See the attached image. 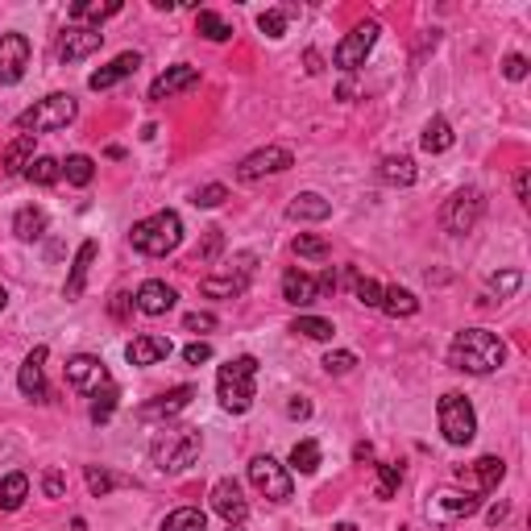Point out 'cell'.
<instances>
[{
	"label": "cell",
	"mask_w": 531,
	"mask_h": 531,
	"mask_svg": "<svg viewBox=\"0 0 531 531\" xmlns=\"http://www.w3.org/2000/svg\"><path fill=\"white\" fill-rule=\"evenodd\" d=\"M506 361V345L486 328H465L452 336L449 345V366L465 369V374H494Z\"/></svg>",
	"instance_id": "1"
},
{
	"label": "cell",
	"mask_w": 531,
	"mask_h": 531,
	"mask_svg": "<svg viewBox=\"0 0 531 531\" xmlns=\"http://www.w3.org/2000/svg\"><path fill=\"white\" fill-rule=\"evenodd\" d=\"M217 395L220 407L233 415H245L258 395V357H233L228 366H220L217 374Z\"/></svg>",
	"instance_id": "2"
},
{
	"label": "cell",
	"mask_w": 531,
	"mask_h": 531,
	"mask_svg": "<svg viewBox=\"0 0 531 531\" xmlns=\"http://www.w3.org/2000/svg\"><path fill=\"white\" fill-rule=\"evenodd\" d=\"M129 241H133V250L145 253V258H166V253H175V250H179V241H183L179 212L166 207V212H154V217L137 220L133 233H129Z\"/></svg>",
	"instance_id": "3"
},
{
	"label": "cell",
	"mask_w": 531,
	"mask_h": 531,
	"mask_svg": "<svg viewBox=\"0 0 531 531\" xmlns=\"http://www.w3.org/2000/svg\"><path fill=\"white\" fill-rule=\"evenodd\" d=\"M199 449H204L199 428H163L150 444V457L163 473H179V469H187L199 457Z\"/></svg>",
	"instance_id": "4"
},
{
	"label": "cell",
	"mask_w": 531,
	"mask_h": 531,
	"mask_svg": "<svg viewBox=\"0 0 531 531\" xmlns=\"http://www.w3.org/2000/svg\"><path fill=\"white\" fill-rule=\"evenodd\" d=\"M75 96H67V91H55V96H46L37 100L34 109H26L17 117V129L21 133H55V129H67L75 121Z\"/></svg>",
	"instance_id": "5"
},
{
	"label": "cell",
	"mask_w": 531,
	"mask_h": 531,
	"mask_svg": "<svg viewBox=\"0 0 531 531\" xmlns=\"http://www.w3.org/2000/svg\"><path fill=\"white\" fill-rule=\"evenodd\" d=\"M482 212H486V196H482L477 187H461V191H452V196L444 199L441 228H444V233H452V237H465V233H473V225L482 220Z\"/></svg>",
	"instance_id": "6"
},
{
	"label": "cell",
	"mask_w": 531,
	"mask_h": 531,
	"mask_svg": "<svg viewBox=\"0 0 531 531\" xmlns=\"http://www.w3.org/2000/svg\"><path fill=\"white\" fill-rule=\"evenodd\" d=\"M436 415H441V432L449 444H469L477 436V415H473V403H469L465 395H457V390H449V395L441 398V407H436Z\"/></svg>",
	"instance_id": "7"
},
{
	"label": "cell",
	"mask_w": 531,
	"mask_h": 531,
	"mask_svg": "<svg viewBox=\"0 0 531 531\" xmlns=\"http://www.w3.org/2000/svg\"><path fill=\"white\" fill-rule=\"evenodd\" d=\"M477 506H482V498L477 494H461V490H436L428 503H423V515L432 523H441V527H452V523H465L469 515H477Z\"/></svg>",
	"instance_id": "8"
},
{
	"label": "cell",
	"mask_w": 531,
	"mask_h": 531,
	"mask_svg": "<svg viewBox=\"0 0 531 531\" xmlns=\"http://www.w3.org/2000/svg\"><path fill=\"white\" fill-rule=\"evenodd\" d=\"M250 482H253V490H261L271 503H287V498L295 494V482H291L287 465H279L274 457H253L250 461Z\"/></svg>",
	"instance_id": "9"
},
{
	"label": "cell",
	"mask_w": 531,
	"mask_h": 531,
	"mask_svg": "<svg viewBox=\"0 0 531 531\" xmlns=\"http://www.w3.org/2000/svg\"><path fill=\"white\" fill-rule=\"evenodd\" d=\"M378 34H382L378 21H361V26H353V34H345V42L333 50V63L341 67V71H357V67H366Z\"/></svg>",
	"instance_id": "10"
},
{
	"label": "cell",
	"mask_w": 531,
	"mask_h": 531,
	"mask_svg": "<svg viewBox=\"0 0 531 531\" xmlns=\"http://www.w3.org/2000/svg\"><path fill=\"white\" fill-rule=\"evenodd\" d=\"M295 166V154L282 150V145H261V150H253L250 158H241V166H237V179L241 183H253V179H266V175H282Z\"/></svg>",
	"instance_id": "11"
},
{
	"label": "cell",
	"mask_w": 531,
	"mask_h": 531,
	"mask_svg": "<svg viewBox=\"0 0 531 531\" xmlns=\"http://www.w3.org/2000/svg\"><path fill=\"white\" fill-rule=\"evenodd\" d=\"M241 266H228V274H207L204 282H199V291H204L207 299H237L245 295V287H250V274H253V253H241Z\"/></svg>",
	"instance_id": "12"
},
{
	"label": "cell",
	"mask_w": 531,
	"mask_h": 531,
	"mask_svg": "<svg viewBox=\"0 0 531 531\" xmlns=\"http://www.w3.org/2000/svg\"><path fill=\"white\" fill-rule=\"evenodd\" d=\"M67 382H71V390H80V395H96L100 387H109V369H104L100 357L80 353V357L67 361Z\"/></svg>",
	"instance_id": "13"
},
{
	"label": "cell",
	"mask_w": 531,
	"mask_h": 531,
	"mask_svg": "<svg viewBox=\"0 0 531 531\" xmlns=\"http://www.w3.org/2000/svg\"><path fill=\"white\" fill-rule=\"evenodd\" d=\"M29 67V37L0 34V83H21Z\"/></svg>",
	"instance_id": "14"
},
{
	"label": "cell",
	"mask_w": 531,
	"mask_h": 531,
	"mask_svg": "<svg viewBox=\"0 0 531 531\" xmlns=\"http://www.w3.org/2000/svg\"><path fill=\"white\" fill-rule=\"evenodd\" d=\"M100 46H104V34L96 26H71L63 34V42H58V58L63 63H80V58L96 55Z\"/></svg>",
	"instance_id": "15"
},
{
	"label": "cell",
	"mask_w": 531,
	"mask_h": 531,
	"mask_svg": "<svg viewBox=\"0 0 531 531\" xmlns=\"http://www.w3.org/2000/svg\"><path fill=\"white\" fill-rule=\"evenodd\" d=\"M212 511H217L225 523H245L250 503L241 498V486H237L233 477H220L217 486H212Z\"/></svg>",
	"instance_id": "16"
},
{
	"label": "cell",
	"mask_w": 531,
	"mask_h": 531,
	"mask_svg": "<svg viewBox=\"0 0 531 531\" xmlns=\"http://www.w3.org/2000/svg\"><path fill=\"white\" fill-rule=\"evenodd\" d=\"M191 398H196V387H175V390H166V395H158V398H150V403L137 407V419H145V423L171 419V415H179Z\"/></svg>",
	"instance_id": "17"
},
{
	"label": "cell",
	"mask_w": 531,
	"mask_h": 531,
	"mask_svg": "<svg viewBox=\"0 0 531 531\" xmlns=\"http://www.w3.org/2000/svg\"><path fill=\"white\" fill-rule=\"evenodd\" d=\"M46 357H50V349L37 345V349L26 357V366H21L17 387H21V395H26V398H46V395H50V390H46Z\"/></svg>",
	"instance_id": "18"
},
{
	"label": "cell",
	"mask_w": 531,
	"mask_h": 531,
	"mask_svg": "<svg viewBox=\"0 0 531 531\" xmlns=\"http://www.w3.org/2000/svg\"><path fill=\"white\" fill-rule=\"evenodd\" d=\"M196 83H199V71H196V67H187V63L166 67V71L150 83V100H171V96H179V91L196 88Z\"/></svg>",
	"instance_id": "19"
},
{
	"label": "cell",
	"mask_w": 531,
	"mask_h": 531,
	"mask_svg": "<svg viewBox=\"0 0 531 531\" xmlns=\"http://www.w3.org/2000/svg\"><path fill=\"white\" fill-rule=\"evenodd\" d=\"M171 353H175V345L166 341V336L145 333V336H133V341H129L125 357H129V366H158V361H166Z\"/></svg>",
	"instance_id": "20"
},
{
	"label": "cell",
	"mask_w": 531,
	"mask_h": 531,
	"mask_svg": "<svg viewBox=\"0 0 531 531\" xmlns=\"http://www.w3.org/2000/svg\"><path fill=\"white\" fill-rule=\"evenodd\" d=\"M137 67H142V55H137V50H125V55H117L109 67L91 71V75H88V88H91V91H104V88H112V83L129 80V75H133Z\"/></svg>",
	"instance_id": "21"
},
{
	"label": "cell",
	"mask_w": 531,
	"mask_h": 531,
	"mask_svg": "<svg viewBox=\"0 0 531 531\" xmlns=\"http://www.w3.org/2000/svg\"><path fill=\"white\" fill-rule=\"evenodd\" d=\"M175 287H166L163 279H150V282H142L137 287V312H145V315H166L175 307Z\"/></svg>",
	"instance_id": "22"
},
{
	"label": "cell",
	"mask_w": 531,
	"mask_h": 531,
	"mask_svg": "<svg viewBox=\"0 0 531 531\" xmlns=\"http://www.w3.org/2000/svg\"><path fill=\"white\" fill-rule=\"evenodd\" d=\"M96 253H100L96 241H83V245H80V253H75V261H71V274H67V282H63V295H67V299H80V295H83Z\"/></svg>",
	"instance_id": "23"
},
{
	"label": "cell",
	"mask_w": 531,
	"mask_h": 531,
	"mask_svg": "<svg viewBox=\"0 0 531 531\" xmlns=\"http://www.w3.org/2000/svg\"><path fill=\"white\" fill-rule=\"evenodd\" d=\"M282 299H287L291 307H312L315 299H320V287H315L312 274L287 271V274H282Z\"/></svg>",
	"instance_id": "24"
},
{
	"label": "cell",
	"mask_w": 531,
	"mask_h": 531,
	"mask_svg": "<svg viewBox=\"0 0 531 531\" xmlns=\"http://www.w3.org/2000/svg\"><path fill=\"white\" fill-rule=\"evenodd\" d=\"M333 217V204L324 196H315V191H303L287 204V220H328Z\"/></svg>",
	"instance_id": "25"
},
{
	"label": "cell",
	"mask_w": 531,
	"mask_h": 531,
	"mask_svg": "<svg viewBox=\"0 0 531 531\" xmlns=\"http://www.w3.org/2000/svg\"><path fill=\"white\" fill-rule=\"evenodd\" d=\"M378 179L390 183V187H411V183H415V163L407 158V154H390V158H382Z\"/></svg>",
	"instance_id": "26"
},
{
	"label": "cell",
	"mask_w": 531,
	"mask_h": 531,
	"mask_svg": "<svg viewBox=\"0 0 531 531\" xmlns=\"http://www.w3.org/2000/svg\"><path fill=\"white\" fill-rule=\"evenodd\" d=\"M503 477H506V465L498 457H477L473 465H469V482H473L477 490H498Z\"/></svg>",
	"instance_id": "27"
},
{
	"label": "cell",
	"mask_w": 531,
	"mask_h": 531,
	"mask_svg": "<svg viewBox=\"0 0 531 531\" xmlns=\"http://www.w3.org/2000/svg\"><path fill=\"white\" fill-rule=\"evenodd\" d=\"M13 233H17V241H37V237L46 233V212L34 204L17 207V217H13Z\"/></svg>",
	"instance_id": "28"
},
{
	"label": "cell",
	"mask_w": 531,
	"mask_h": 531,
	"mask_svg": "<svg viewBox=\"0 0 531 531\" xmlns=\"http://www.w3.org/2000/svg\"><path fill=\"white\" fill-rule=\"evenodd\" d=\"M378 307L390 315V320H398V315L407 320V315L419 312V299H415L407 287H382V303Z\"/></svg>",
	"instance_id": "29"
},
{
	"label": "cell",
	"mask_w": 531,
	"mask_h": 531,
	"mask_svg": "<svg viewBox=\"0 0 531 531\" xmlns=\"http://www.w3.org/2000/svg\"><path fill=\"white\" fill-rule=\"evenodd\" d=\"M452 142H457V137H452V125H449L444 117H432L428 125H423L419 145H423L428 154H444V150H452Z\"/></svg>",
	"instance_id": "30"
},
{
	"label": "cell",
	"mask_w": 531,
	"mask_h": 531,
	"mask_svg": "<svg viewBox=\"0 0 531 531\" xmlns=\"http://www.w3.org/2000/svg\"><path fill=\"white\" fill-rule=\"evenodd\" d=\"M29 163H34V133L13 137L9 150H5V171H9V175H26Z\"/></svg>",
	"instance_id": "31"
},
{
	"label": "cell",
	"mask_w": 531,
	"mask_h": 531,
	"mask_svg": "<svg viewBox=\"0 0 531 531\" xmlns=\"http://www.w3.org/2000/svg\"><path fill=\"white\" fill-rule=\"evenodd\" d=\"M29 498V477L26 473H5L0 477V511H17Z\"/></svg>",
	"instance_id": "32"
},
{
	"label": "cell",
	"mask_w": 531,
	"mask_h": 531,
	"mask_svg": "<svg viewBox=\"0 0 531 531\" xmlns=\"http://www.w3.org/2000/svg\"><path fill=\"white\" fill-rule=\"evenodd\" d=\"M163 531H207V515L199 506H179L163 519Z\"/></svg>",
	"instance_id": "33"
},
{
	"label": "cell",
	"mask_w": 531,
	"mask_h": 531,
	"mask_svg": "<svg viewBox=\"0 0 531 531\" xmlns=\"http://www.w3.org/2000/svg\"><path fill=\"white\" fill-rule=\"evenodd\" d=\"M196 29L207 37V42H228V37H233V26H228L220 13H212V9H199L196 13Z\"/></svg>",
	"instance_id": "34"
},
{
	"label": "cell",
	"mask_w": 531,
	"mask_h": 531,
	"mask_svg": "<svg viewBox=\"0 0 531 531\" xmlns=\"http://www.w3.org/2000/svg\"><path fill=\"white\" fill-rule=\"evenodd\" d=\"M26 179L37 183V187H55V183L63 179V163H58V158H34V163L26 166Z\"/></svg>",
	"instance_id": "35"
},
{
	"label": "cell",
	"mask_w": 531,
	"mask_h": 531,
	"mask_svg": "<svg viewBox=\"0 0 531 531\" xmlns=\"http://www.w3.org/2000/svg\"><path fill=\"white\" fill-rule=\"evenodd\" d=\"M63 175H67L71 187H88V183L96 179V163H91L88 154H71V158L63 163Z\"/></svg>",
	"instance_id": "36"
},
{
	"label": "cell",
	"mask_w": 531,
	"mask_h": 531,
	"mask_svg": "<svg viewBox=\"0 0 531 531\" xmlns=\"http://www.w3.org/2000/svg\"><path fill=\"white\" fill-rule=\"evenodd\" d=\"M117 398H121V390L112 387V382H109V387H100L96 395H91V411H88L91 423H109L112 411H117Z\"/></svg>",
	"instance_id": "37"
},
{
	"label": "cell",
	"mask_w": 531,
	"mask_h": 531,
	"mask_svg": "<svg viewBox=\"0 0 531 531\" xmlns=\"http://www.w3.org/2000/svg\"><path fill=\"white\" fill-rule=\"evenodd\" d=\"M291 333L307 336V341H333V320H320V315H299L295 324H291Z\"/></svg>",
	"instance_id": "38"
},
{
	"label": "cell",
	"mask_w": 531,
	"mask_h": 531,
	"mask_svg": "<svg viewBox=\"0 0 531 531\" xmlns=\"http://www.w3.org/2000/svg\"><path fill=\"white\" fill-rule=\"evenodd\" d=\"M117 13H121V5H117V0H112V5H88V0L71 5V21H96V29H100V21L117 17Z\"/></svg>",
	"instance_id": "39"
},
{
	"label": "cell",
	"mask_w": 531,
	"mask_h": 531,
	"mask_svg": "<svg viewBox=\"0 0 531 531\" xmlns=\"http://www.w3.org/2000/svg\"><path fill=\"white\" fill-rule=\"evenodd\" d=\"M291 469H299V473H315V469H320V444L299 441L295 449H291Z\"/></svg>",
	"instance_id": "40"
},
{
	"label": "cell",
	"mask_w": 531,
	"mask_h": 531,
	"mask_svg": "<svg viewBox=\"0 0 531 531\" xmlns=\"http://www.w3.org/2000/svg\"><path fill=\"white\" fill-rule=\"evenodd\" d=\"M295 253H299V258L320 261V258H328V241H324V237H315V233H299L295 237Z\"/></svg>",
	"instance_id": "41"
},
{
	"label": "cell",
	"mask_w": 531,
	"mask_h": 531,
	"mask_svg": "<svg viewBox=\"0 0 531 531\" xmlns=\"http://www.w3.org/2000/svg\"><path fill=\"white\" fill-rule=\"evenodd\" d=\"M258 29L266 37H282V34H287V9H266L258 17Z\"/></svg>",
	"instance_id": "42"
},
{
	"label": "cell",
	"mask_w": 531,
	"mask_h": 531,
	"mask_svg": "<svg viewBox=\"0 0 531 531\" xmlns=\"http://www.w3.org/2000/svg\"><path fill=\"white\" fill-rule=\"evenodd\" d=\"M225 199H228V187H225V183H207V187L196 191V199H191V204H196V207H220Z\"/></svg>",
	"instance_id": "43"
},
{
	"label": "cell",
	"mask_w": 531,
	"mask_h": 531,
	"mask_svg": "<svg viewBox=\"0 0 531 531\" xmlns=\"http://www.w3.org/2000/svg\"><path fill=\"white\" fill-rule=\"evenodd\" d=\"M403 482V465H378V498H390Z\"/></svg>",
	"instance_id": "44"
},
{
	"label": "cell",
	"mask_w": 531,
	"mask_h": 531,
	"mask_svg": "<svg viewBox=\"0 0 531 531\" xmlns=\"http://www.w3.org/2000/svg\"><path fill=\"white\" fill-rule=\"evenodd\" d=\"M112 486H117V477H112L109 469H96V465L88 469V490H91V494H96V498L112 494Z\"/></svg>",
	"instance_id": "45"
},
{
	"label": "cell",
	"mask_w": 531,
	"mask_h": 531,
	"mask_svg": "<svg viewBox=\"0 0 531 531\" xmlns=\"http://www.w3.org/2000/svg\"><path fill=\"white\" fill-rule=\"evenodd\" d=\"M353 291H357V303H366V307H378L382 303V287L374 279H353Z\"/></svg>",
	"instance_id": "46"
},
{
	"label": "cell",
	"mask_w": 531,
	"mask_h": 531,
	"mask_svg": "<svg viewBox=\"0 0 531 531\" xmlns=\"http://www.w3.org/2000/svg\"><path fill=\"white\" fill-rule=\"evenodd\" d=\"M490 287H494L498 291V295H515V291H519L523 287V274L519 271H503V274H490Z\"/></svg>",
	"instance_id": "47"
},
{
	"label": "cell",
	"mask_w": 531,
	"mask_h": 531,
	"mask_svg": "<svg viewBox=\"0 0 531 531\" xmlns=\"http://www.w3.org/2000/svg\"><path fill=\"white\" fill-rule=\"evenodd\" d=\"M220 245H225V233H220V228H207L204 245L196 250V261H212V258L220 253Z\"/></svg>",
	"instance_id": "48"
},
{
	"label": "cell",
	"mask_w": 531,
	"mask_h": 531,
	"mask_svg": "<svg viewBox=\"0 0 531 531\" xmlns=\"http://www.w3.org/2000/svg\"><path fill=\"white\" fill-rule=\"evenodd\" d=\"M183 328H187V333H212V328H217V315L212 312H187L183 315Z\"/></svg>",
	"instance_id": "49"
},
{
	"label": "cell",
	"mask_w": 531,
	"mask_h": 531,
	"mask_svg": "<svg viewBox=\"0 0 531 531\" xmlns=\"http://www.w3.org/2000/svg\"><path fill=\"white\" fill-rule=\"evenodd\" d=\"M353 366H357V357H353L349 349H336V353H328V357H324V369H328V374H349Z\"/></svg>",
	"instance_id": "50"
},
{
	"label": "cell",
	"mask_w": 531,
	"mask_h": 531,
	"mask_svg": "<svg viewBox=\"0 0 531 531\" xmlns=\"http://www.w3.org/2000/svg\"><path fill=\"white\" fill-rule=\"evenodd\" d=\"M183 361H187V366H204V361H212V345H207V341H191L187 349H183Z\"/></svg>",
	"instance_id": "51"
},
{
	"label": "cell",
	"mask_w": 531,
	"mask_h": 531,
	"mask_svg": "<svg viewBox=\"0 0 531 531\" xmlns=\"http://www.w3.org/2000/svg\"><path fill=\"white\" fill-rule=\"evenodd\" d=\"M503 75H506V80H515V83H519V80H527V58H523V55H506Z\"/></svg>",
	"instance_id": "52"
},
{
	"label": "cell",
	"mask_w": 531,
	"mask_h": 531,
	"mask_svg": "<svg viewBox=\"0 0 531 531\" xmlns=\"http://www.w3.org/2000/svg\"><path fill=\"white\" fill-rule=\"evenodd\" d=\"M42 490H46V498H63V490H67V477L58 473V469H50V473L42 477Z\"/></svg>",
	"instance_id": "53"
},
{
	"label": "cell",
	"mask_w": 531,
	"mask_h": 531,
	"mask_svg": "<svg viewBox=\"0 0 531 531\" xmlns=\"http://www.w3.org/2000/svg\"><path fill=\"white\" fill-rule=\"evenodd\" d=\"M287 415H291V419H312V403H307V398H291Z\"/></svg>",
	"instance_id": "54"
},
{
	"label": "cell",
	"mask_w": 531,
	"mask_h": 531,
	"mask_svg": "<svg viewBox=\"0 0 531 531\" xmlns=\"http://www.w3.org/2000/svg\"><path fill=\"white\" fill-rule=\"evenodd\" d=\"M527 191H531V175L519 171V179H515V196H519V204H527Z\"/></svg>",
	"instance_id": "55"
},
{
	"label": "cell",
	"mask_w": 531,
	"mask_h": 531,
	"mask_svg": "<svg viewBox=\"0 0 531 531\" xmlns=\"http://www.w3.org/2000/svg\"><path fill=\"white\" fill-rule=\"evenodd\" d=\"M486 519H490V523H494V527H498V523H503V519H506V503L490 506V515H486Z\"/></svg>",
	"instance_id": "56"
},
{
	"label": "cell",
	"mask_w": 531,
	"mask_h": 531,
	"mask_svg": "<svg viewBox=\"0 0 531 531\" xmlns=\"http://www.w3.org/2000/svg\"><path fill=\"white\" fill-rule=\"evenodd\" d=\"M353 457H357V461H369V457H374V449H369V444H357V449H353Z\"/></svg>",
	"instance_id": "57"
},
{
	"label": "cell",
	"mask_w": 531,
	"mask_h": 531,
	"mask_svg": "<svg viewBox=\"0 0 531 531\" xmlns=\"http://www.w3.org/2000/svg\"><path fill=\"white\" fill-rule=\"evenodd\" d=\"M125 299H129V295H117V299H112V315H125V307H129Z\"/></svg>",
	"instance_id": "58"
},
{
	"label": "cell",
	"mask_w": 531,
	"mask_h": 531,
	"mask_svg": "<svg viewBox=\"0 0 531 531\" xmlns=\"http://www.w3.org/2000/svg\"><path fill=\"white\" fill-rule=\"evenodd\" d=\"M307 71H312V75L320 71V55H315V50H307Z\"/></svg>",
	"instance_id": "59"
},
{
	"label": "cell",
	"mask_w": 531,
	"mask_h": 531,
	"mask_svg": "<svg viewBox=\"0 0 531 531\" xmlns=\"http://www.w3.org/2000/svg\"><path fill=\"white\" fill-rule=\"evenodd\" d=\"M5 307H9V291L0 287V312H5Z\"/></svg>",
	"instance_id": "60"
},
{
	"label": "cell",
	"mask_w": 531,
	"mask_h": 531,
	"mask_svg": "<svg viewBox=\"0 0 531 531\" xmlns=\"http://www.w3.org/2000/svg\"><path fill=\"white\" fill-rule=\"evenodd\" d=\"M333 531H361V527H353V523H336Z\"/></svg>",
	"instance_id": "61"
},
{
	"label": "cell",
	"mask_w": 531,
	"mask_h": 531,
	"mask_svg": "<svg viewBox=\"0 0 531 531\" xmlns=\"http://www.w3.org/2000/svg\"><path fill=\"white\" fill-rule=\"evenodd\" d=\"M225 531H245V527H241V523H228V527H225Z\"/></svg>",
	"instance_id": "62"
},
{
	"label": "cell",
	"mask_w": 531,
	"mask_h": 531,
	"mask_svg": "<svg viewBox=\"0 0 531 531\" xmlns=\"http://www.w3.org/2000/svg\"><path fill=\"white\" fill-rule=\"evenodd\" d=\"M398 531H407V527H398Z\"/></svg>",
	"instance_id": "63"
}]
</instances>
